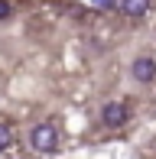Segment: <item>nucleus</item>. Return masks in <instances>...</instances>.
Here are the masks:
<instances>
[{
	"label": "nucleus",
	"instance_id": "1",
	"mask_svg": "<svg viewBox=\"0 0 156 159\" xmlns=\"http://www.w3.org/2000/svg\"><path fill=\"white\" fill-rule=\"evenodd\" d=\"M30 143L36 153H52L55 146H59V130H55V124H36L30 133Z\"/></svg>",
	"mask_w": 156,
	"mask_h": 159
},
{
	"label": "nucleus",
	"instance_id": "2",
	"mask_svg": "<svg viewBox=\"0 0 156 159\" xmlns=\"http://www.w3.org/2000/svg\"><path fill=\"white\" fill-rule=\"evenodd\" d=\"M127 117H130V107H127L124 101H108V104L101 107V120H104V127H124Z\"/></svg>",
	"mask_w": 156,
	"mask_h": 159
},
{
	"label": "nucleus",
	"instance_id": "3",
	"mask_svg": "<svg viewBox=\"0 0 156 159\" xmlns=\"http://www.w3.org/2000/svg\"><path fill=\"white\" fill-rule=\"evenodd\" d=\"M130 75L137 78V81H153L156 78V59H150V55H140V59H133V65H130Z\"/></svg>",
	"mask_w": 156,
	"mask_h": 159
},
{
	"label": "nucleus",
	"instance_id": "4",
	"mask_svg": "<svg viewBox=\"0 0 156 159\" xmlns=\"http://www.w3.org/2000/svg\"><path fill=\"white\" fill-rule=\"evenodd\" d=\"M120 10L127 16H146L150 13V0H120Z\"/></svg>",
	"mask_w": 156,
	"mask_h": 159
},
{
	"label": "nucleus",
	"instance_id": "5",
	"mask_svg": "<svg viewBox=\"0 0 156 159\" xmlns=\"http://www.w3.org/2000/svg\"><path fill=\"white\" fill-rule=\"evenodd\" d=\"M10 146H13V127L0 124V153H3V149H10Z\"/></svg>",
	"mask_w": 156,
	"mask_h": 159
},
{
	"label": "nucleus",
	"instance_id": "6",
	"mask_svg": "<svg viewBox=\"0 0 156 159\" xmlns=\"http://www.w3.org/2000/svg\"><path fill=\"white\" fill-rule=\"evenodd\" d=\"M10 16V3H7V0H0V20H7Z\"/></svg>",
	"mask_w": 156,
	"mask_h": 159
},
{
	"label": "nucleus",
	"instance_id": "7",
	"mask_svg": "<svg viewBox=\"0 0 156 159\" xmlns=\"http://www.w3.org/2000/svg\"><path fill=\"white\" fill-rule=\"evenodd\" d=\"M98 7H114V0H94Z\"/></svg>",
	"mask_w": 156,
	"mask_h": 159
}]
</instances>
